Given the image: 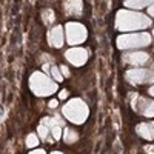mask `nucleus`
<instances>
[{"mask_svg":"<svg viewBox=\"0 0 154 154\" xmlns=\"http://www.w3.org/2000/svg\"><path fill=\"white\" fill-rule=\"evenodd\" d=\"M151 26V17L145 16L139 11L133 9H120L116 14V28L122 32L140 31Z\"/></svg>","mask_w":154,"mask_h":154,"instance_id":"obj_1","label":"nucleus"},{"mask_svg":"<svg viewBox=\"0 0 154 154\" xmlns=\"http://www.w3.org/2000/svg\"><path fill=\"white\" fill-rule=\"evenodd\" d=\"M29 88L37 97H46V96H53L59 89V85L46 72L35 71L29 77Z\"/></svg>","mask_w":154,"mask_h":154,"instance_id":"obj_2","label":"nucleus"},{"mask_svg":"<svg viewBox=\"0 0 154 154\" xmlns=\"http://www.w3.org/2000/svg\"><path fill=\"white\" fill-rule=\"evenodd\" d=\"M62 114L66 120L74 125H82L89 116V108L82 99H71L65 106L62 108Z\"/></svg>","mask_w":154,"mask_h":154,"instance_id":"obj_3","label":"nucleus"},{"mask_svg":"<svg viewBox=\"0 0 154 154\" xmlns=\"http://www.w3.org/2000/svg\"><path fill=\"white\" fill-rule=\"evenodd\" d=\"M152 42L149 32H133V34H122L117 37V46L120 49H139L145 48Z\"/></svg>","mask_w":154,"mask_h":154,"instance_id":"obj_4","label":"nucleus"},{"mask_svg":"<svg viewBox=\"0 0 154 154\" xmlns=\"http://www.w3.org/2000/svg\"><path fill=\"white\" fill-rule=\"evenodd\" d=\"M65 34H66V42L71 46L83 43L88 37L86 28L79 22H68L65 25Z\"/></svg>","mask_w":154,"mask_h":154,"instance_id":"obj_5","label":"nucleus"},{"mask_svg":"<svg viewBox=\"0 0 154 154\" xmlns=\"http://www.w3.org/2000/svg\"><path fill=\"white\" fill-rule=\"evenodd\" d=\"M125 79L131 85H143V83H154V69H146L137 66L128 69L125 72Z\"/></svg>","mask_w":154,"mask_h":154,"instance_id":"obj_6","label":"nucleus"},{"mask_svg":"<svg viewBox=\"0 0 154 154\" xmlns=\"http://www.w3.org/2000/svg\"><path fill=\"white\" fill-rule=\"evenodd\" d=\"M130 100H131L134 111L145 116V117H154V100L146 99V97H140L136 93L130 94Z\"/></svg>","mask_w":154,"mask_h":154,"instance_id":"obj_7","label":"nucleus"},{"mask_svg":"<svg viewBox=\"0 0 154 154\" xmlns=\"http://www.w3.org/2000/svg\"><path fill=\"white\" fill-rule=\"evenodd\" d=\"M65 57H66V60L71 63V65L83 66L85 63L88 62V59H89V51L85 49V48H80V46H74V48L66 49Z\"/></svg>","mask_w":154,"mask_h":154,"instance_id":"obj_8","label":"nucleus"},{"mask_svg":"<svg viewBox=\"0 0 154 154\" xmlns=\"http://www.w3.org/2000/svg\"><path fill=\"white\" fill-rule=\"evenodd\" d=\"M151 60V56L145 51H128L123 54V62L128 65H134V66H143Z\"/></svg>","mask_w":154,"mask_h":154,"instance_id":"obj_9","label":"nucleus"},{"mask_svg":"<svg viewBox=\"0 0 154 154\" xmlns=\"http://www.w3.org/2000/svg\"><path fill=\"white\" fill-rule=\"evenodd\" d=\"M63 12L68 17H80L83 12L82 0H65L63 2Z\"/></svg>","mask_w":154,"mask_h":154,"instance_id":"obj_10","label":"nucleus"},{"mask_svg":"<svg viewBox=\"0 0 154 154\" xmlns=\"http://www.w3.org/2000/svg\"><path fill=\"white\" fill-rule=\"evenodd\" d=\"M63 42H65V35H63V28L60 26V25H57V26L51 28L48 31V43H49V46L62 48Z\"/></svg>","mask_w":154,"mask_h":154,"instance_id":"obj_11","label":"nucleus"},{"mask_svg":"<svg viewBox=\"0 0 154 154\" xmlns=\"http://www.w3.org/2000/svg\"><path fill=\"white\" fill-rule=\"evenodd\" d=\"M59 119H62L60 116H56V117H45V119L40 120V123H38V128H37V133H38V136H40L42 140H48L51 126H53Z\"/></svg>","mask_w":154,"mask_h":154,"instance_id":"obj_12","label":"nucleus"},{"mask_svg":"<svg viewBox=\"0 0 154 154\" xmlns=\"http://www.w3.org/2000/svg\"><path fill=\"white\" fill-rule=\"evenodd\" d=\"M136 131L145 140H154V120L152 122H143V123L137 125Z\"/></svg>","mask_w":154,"mask_h":154,"instance_id":"obj_13","label":"nucleus"},{"mask_svg":"<svg viewBox=\"0 0 154 154\" xmlns=\"http://www.w3.org/2000/svg\"><path fill=\"white\" fill-rule=\"evenodd\" d=\"M154 0H125L123 5L128 8V9H143V8H148Z\"/></svg>","mask_w":154,"mask_h":154,"instance_id":"obj_14","label":"nucleus"},{"mask_svg":"<svg viewBox=\"0 0 154 154\" xmlns=\"http://www.w3.org/2000/svg\"><path fill=\"white\" fill-rule=\"evenodd\" d=\"M62 139L65 140V143L71 145V143L77 142V139H79V134H77V131H75V130H72V128H66V126H63Z\"/></svg>","mask_w":154,"mask_h":154,"instance_id":"obj_15","label":"nucleus"},{"mask_svg":"<svg viewBox=\"0 0 154 154\" xmlns=\"http://www.w3.org/2000/svg\"><path fill=\"white\" fill-rule=\"evenodd\" d=\"M49 74H51V77H53V79H54L57 83L63 80V74H62L60 68L56 66V65H51V68H49Z\"/></svg>","mask_w":154,"mask_h":154,"instance_id":"obj_16","label":"nucleus"},{"mask_svg":"<svg viewBox=\"0 0 154 154\" xmlns=\"http://www.w3.org/2000/svg\"><path fill=\"white\" fill-rule=\"evenodd\" d=\"M25 143H26V146H28L29 149H32V148H35V146L38 145V137H37V134H34V133H31V134H28V137H26V140H25Z\"/></svg>","mask_w":154,"mask_h":154,"instance_id":"obj_17","label":"nucleus"},{"mask_svg":"<svg viewBox=\"0 0 154 154\" xmlns=\"http://www.w3.org/2000/svg\"><path fill=\"white\" fill-rule=\"evenodd\" d=\"M42 19H43V23H45V25H49L51 22H54L56 16H54V12L51 11V9H43V12H42Z\"/></svg>","mask_w":154,"mask_h":154,"instance_id":"obj_18","label":"nucleus"},{"mask_svg":"<svg viewBox=\"0 0 154 154\" xmlns=\"http://www.w3.org/2000/svg\"><path fill=\"white\" fill-rule=\"evenodd\" d=\"M38 62H40L42 65L43 63H54V59H51L48 54H42L40 57H38Z\"/></svg>","mask_w":154,"mask_h":154,"instance_id":"obj_19","label":"nucleus"},{"mask_svg":"<svg viewBox=\"0 0 154 154\" xmlns=\"http://www.w3.org/2000/svg\"><path fill=\"white\" fill-rule=\"evenodd\" d=\"M57 105H59V100H57V99H51V100L48 102V106H49L51 109H56Z\"/></svg>","mask_w":154,"mask_h":154,"instance_id":"obj_20","label":"nucleus"},{"mask_svg":"<svg viewBox=\"0 0 154 154\" xmlns=\"http://www.w3.org/2000/svg\"><path fill=\"white\" fill-rule=\"evenodd\" d=\"M59 68H60V71H62V74H63V77H69V75H71V72H69V69H68V68H66L65 65H60Z\"/></svg>","mask_w":154,"mask_h":154,"instance_id":"obj_21","label":"nucleus"},{"mask_svg":"<svg viewBox=\"0 0 154 154\" xmlns=\"http://www.w3.org/2000/svg\"><path fill=\"white\" fill-rule=\"evenodd\" d=\"M68 96H69V93L66 91V89H62V91L59 93V99H60V100H65Z\"/></svg>","mask_w":154,"mask_h":154,"instance_id":"obj_22","label":"nucleus"},{"mask_svg":"<svg viewBox=\"0 0 154 154\" xmlns=\"http://www.w3.org/2000/svg\"><path fill=\"white\" fill-rule=\"evenodd\" d=\"M148 16L149 17H154V2L148 6Z\"/></svg>","mask_w":154,"mask_h":154,"instance_id":"obj_23","label":"nucleus"},{"mask_svg":"<svg viewBox=\"0 0 154 154\" xmlns=\"http://www.w3.org/2000/svg\"><path fill=\"white\" fill-rule=\"evenodd\" d=\"M143 149H145V152H151V154L154 152V146H152V145H146Z\"/></svg>","mask_w":154,"mask_h":154,"instance_id":"obj_24","label":"nucleus"},{"mask_svg":"<svg viewBox=\"0 0 154 154\" xmlns=\"http://www.w3.org/2000/svg\"><path fill=\"white\" fill-rule=\"evenodd\" d=\"M31 152H37V154L40 152V154H45V149H42V148H32Z\"/></svg>","mask_w":154,"mask_h":154,"instance_id":"obj_25","label":"nucleus"},{"mask_svg":"<svg viewBox=\"0 0 154 154\" xmlns=\"http://www.w3.org/2000/svg\"><path fill=\"white\" fill-rule=\"evenodd\" d=\"M148 94H149L151 97H154V85H151V86L148 88Z\"/></svg>","mask_w":154,"mask_h":154,"instance_id":"obj_26","label":"nucleus"}]
</instances>
